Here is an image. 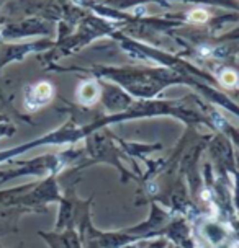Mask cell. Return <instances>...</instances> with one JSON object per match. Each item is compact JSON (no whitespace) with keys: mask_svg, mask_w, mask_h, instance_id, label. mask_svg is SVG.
Instances as JSON below:
<instances>
[{"mask_svg":"<svg viewBox=\"0 0 239 248\" xmlns=\"http://www.w3.org/2000/svg\"><path fill=\"white\" fill-rule=\"evenodd\" d=\"M54 96V87L50 82H38L32 88H28L25 95V106L30 111H36L48 105Z\"/></svg>","mask_w":239,"mask_h":248,"instance_id":"obj_1","label":"cell"},{"mask_svg":"<svg viewBox=\"0 0 239 248\" xmlns=\"http://www.w3.org/2000/svg\"><path fill=\"white\" fill-rule=\"evenodd\" d=\"M100 85L97 83L95 80H85L82 82L81 85L77 88V100L81 101L82 105H87V106H92L95 105L97 101L100 100Z\"/></svg>","mask_w":239,"mask_h":248,"instance_id":"obj_2","label":"cell"},{"mask_svg":"<svg viewBox=\"0 0 239 248\" xmlns=\"http://www.w3.org/2000/svg\"><path fill=\"white\" fill-rule=\"evenodd\" d=\"M220 83L223 87H226V88H233V87H236L238 85V82H239V77H238V74L234 72V70L231 69H226V70H223V72L220 74Z\"/></svg>","mask_w":239,"mask_h":248,"instance_id":"obj_3","label":"cell"},{"mask_svg":"<svg viewBox=\"0 0 239 248\" xmlns=\"http://www.w3.org/2000/svg\"><path fill=\"white\" fill-rule=\"evenodd\" d=\"M208 12L203 10V8H195V10L188 12L187 15V20L190 21V23H205V21L208 20Z\"/></svg>","mask_w":239,"mask_h":248,"instance_id":"obj_4","label":"cell"},{"mask_svg":"<svg viewBox=\"0 0 239 248\" xmlns=\"http://www.w3.org/2000/svg\"><path fill=\"white\" fill-rule=\"evenodd\" d=\"M131 12L135 13V15H144V13H146V7L144 5L135 7V8H131Z\"/></svg>","mask_w":239,"mask_h":248,"instance_id":"obj_5","label":"cell"},{"mask_svg":"<svg viewBox=\"0 0 239 248\" xmlns=\"http://www.w3.org/2000/svg\"><path fill=\"white\" fill-rule=\"evenodd\" d=\"M220 248H234V247H231V245H223V247H220Z\"/></svg>","mask_w":239,"mask_h":248,"instance_id":"obj_6","label":"cell"}]
</instances>
